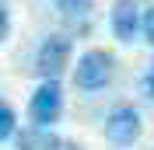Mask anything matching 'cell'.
<instances>
[{
	"instance_id": "obj_1",
	"label": "cell",
	"mask_w": 154,
	"mask_h": 150,
	"mask_svg": "<svg viewBox=\"0 0 154 150\" xmlns=\"http://www.w3.org/2000/svg\"><path fill=\"white\" fill-rule=\"evenodd\" d=\"M116 77V52L109 49H84L74 66V87L77 91H102Z\"/></svg>"
},
{
	"instance_id": "obj_2",
	"label": "cell",
	"mask_w": 154,
	"mask_h": 150,
	"mask_svg": "<svg viewBox=\"0 0 154 150\" xmlns=\"http://www.w3.org/2000/svg\"><path fill=\"white\" fill-rule=\"evenodd\" d=\"M102 136L112 147H133L144 136V115H140V108H133V105H126V101L112 105L105 122H102Z\"/></svg>"
},
{
	"instance_id": "obj_3",
	"label": "cell",
	"mask_w": 154,
	"mask_h": 150,
	"mask_svg": "<svg viewBox=\"0 0 154 150\" xmlns=\"http://www.w3.org/2000/svg\"><path fill=\"white\" fill-rule=\"evenodd\" d=\"M70 56H74V42L70 35H46L35 49V74L42 80H60L70 66Z\"/></svg>"
},
{
	"instance_id": "obj_4",
	"label": "cell",
	"mask_w": 154,
	"mask_h": 150,
	"mask_svg": "<svg viewBox=\"0 0 154 150\" xmlns=\"http://www.w3.org/2000/svg\"><path fill=\"white\" fill-rule=\"evenodd\" d=\"M60 115H63V87H60V80H42V84L32 91V98H28L32 126L53 129V126L60 122Z\"/></svg>"
},
{
	"instance_id": "obj_5",
	"label": "cell",
	"mask_w": 154,
	"mask_h": 150,
	"mask_svg": "<svg viewBox=\"0 0 154 150\" xmlns=\"http://www.w3.org/2000/svg\"><path fill=\"white\" fill-rule=\"evenodd\" d=\"M14 147L18 150H84L77 140H67L46 126H25L14 133Z\"/></svg>"
},
{
	"instance_id": "obj_6",
	"label": "cell",
	"mask_w": 154,
	"mask_h": 150,
	"mask_svg": "<svg viewBox=\"0 0 154 150\" xmlns=\"http://www.w3.org/2000/svg\"><path fill=\"white\" fill-rule=\"evenodd\" d=\"M109 28L123 46H133L140 38V4L137 0H116L109 10Z\"/></svg>"
},
{
	"instance_id": "obj_7",
	"label": "cell",
	"mask_w": 154,
	"mask_h": 150,
	"mask_svg": "<svg viewBox=\"0 0 154 150\" xmlns=\"http://www.w3.org/2000/svg\"><path fill=\"white\" fill-rule=\"evenodd\" d=\"M53 7H56V14L63 21H70V25H88L95 4H91V0H53Z\"/></svg>"
},
{
	"instance_id": "obj_8",
	"label": "cell",
	"mask_w": 154,
	"mask_h": 150,
	"mask_svg": "<svg viewBox=\"0 0 154 150\" xmlns=\"http://www.w3.org/2000/svg\"><path fill=\"white\" fill-rule=\"evenodd\" d=\"M14 133H18V112H14L4 98H0V143L11 140Z\"/></svg>"
},
{
	"instance_id": "obj_9",
	"label": "cell",
	"mask_w": 154,
	"mask_h": 150,
	"mask_svg": "<svg viewBox=\"0 0 154 150\" xmlns=\"http://www.w3.org/2000/svg\"><path fill=\"white\" fill-rule=\"evenodd\" d=\"M140 38L154 49V4L147 10H140Z\"/></svg>"
},
{
	"instance_id": "obj_10",
	"label": "cell",
	"mask_w": 154,
	"mask_h": 150,
	"mask_svg": "<svg viewBox=\"0 0 154 150\" xmlns=\"http://www.w3.org/2000/svg\"><path fill=\"white\" fill-rule=\"evenodd\" d=\"M140 91H144V98L154 105V63L147 66V74H144V80H140Z\"/></svg>"
},
{
	"instance_id": "obj_11",
	"label": "cell",
	"mask_w": 154,
	"mask_h": 150,
	"mask_svg": "<svg viewBox=\"0 0 154 150\" xmlns=\"http://www.w3.org/2000/svg\"><path fill=\"white\" fill-rule=\"evenodd\" d=\"M11 35V7H7V0H0V42Z\"/></svg>"
}]
</instances>
